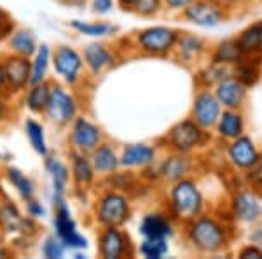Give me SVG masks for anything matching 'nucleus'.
<instances>
[{
  "instance_id": "1",
  "label": "nucleus",
  "mask_w": 262,
  "mask_h": 259,
  "mask_svg": "<svg viewBox=\"0 0 262 259\" xmlns=\"http://www.w3.org/2000/svg\"><path fill=\"white\" fill-rule=\"evenodd\" d=\"M189 242L201 252H219L226 245V229L212 217H196L187 229Z\"/></svg>"
},
{
  "instance_id": "2",
  "label": "nucleus",
  "mask_w": 262,
  "mask_h": 259,
  "mask_svg": "<svg viewBox=\"0 0 262 259\" xmlns=\"http://www.w3.org/2000/svg\"><path fill=\"white\" fill-rule=\"evenodd\" d=\"M170 205L173 215L182 221H192L203 210V196L192 181L180 179L170 194Z\"/></svg>"
},
{
  "instance_id": "3",
  "label": "nucleus",
  "mask_w": 262,
  "mask_h": 259,
  "mask_svg": "<svg viewBox=\"0 0 262 259\" xmlns=\"http://www.w3.org/2000/svg\"><path fill=\"white\" fill-rule=\"evenodd\" d=\"M54 229H56V236L65 244L67 249H86L88 240L77 231V224H75L72 212L67 205L63 196H54Z\"/></svg>"
},
{
  "instance_id": "4",
  "label": "nucleus",
  "mask_w": 262,
  "mask_h": 259,
  "mask_svg": "<svg viewBox=\"0 0 262 259\" xmlns=\"http://www.w3.org/2000/svg\"><path fill=\"white\" fill-rule=\"evenodd\" d=\"M129 217V202L124 194L108 191L96 205V219L101 226H121Z\"/></svg>"
},
{
  "instance_id": "5",
  "label": "nucleus",
  "mask_w": 262,
  "mask_h": 259,
  "mask_svg": "<svg viewBox=\"0 0 262 259\" xmlns=\"http://www.w3.org/2000/svg\"><path fill=\"white\" fill-rule=\"evenodd\" d=\"M179 42V32L168 27H150L137 35V44L143 53L164 54L175 48Z\"/></svg>"
},
{
  "instance_id": "6",
  "label": "nucleus",
  "mask_w": 262,
  "mask_h": 259,
  "mask_svg": "<svg viewBox=\"0 0 262 259\" xmlns=\"http://www.w3.org/2000/svg\"><path fill=\"white\" fill-rule=\"evenodd\" d=\"M46 114L56 125H70L77 117V102H75L74 95H70L65 88L53 86L48 107H46Z\"/></svg>"
},
{
  "instance_id": "7",
  "label": "nucleus",
  "mask_w": 262,
  "mask_h": 259,
  "mask_svg": "<svg viewBox=\"0 0 262 259\" xmlns=\"http://www.w3.org/2000/svg\"><path fill=\"white\" fill-rule=\"evenodd\" d=\"M203 140H205L203 128L196 121L191 119L180 121L168 133V144L171 146V149H175L180 154H185V152H191L192 149H196L198 146L203 144Z\"/></svg>"
},
{
  "instance_id": "8",
  "label": "nucleus",
  "mask_w": 262,
  "mask_h": 259,
  "mask_svg": "<svg viewBox=\"0 0 262 259\" xmlns=\"http://www.w3.org/2000/svg\"><path fill=\"white\" fill-rule=\"evenodd\" d=\"M51 62H53L56 74L63 81H67L69 84H75L79 81V75H81V70L84 67V60L74 48H70V46H58L54 49Z\"/></svg>"
},
{
  "instance_id": "9",
  "label": "nucleus",
  "mask_w": 262,
  "mask_h": 259,
  "mask_svg": "<svg viewBox=\"0 0 262 259\" xmlns=\"http://www.w3.org/2000/svg\"><path fill=\"white\" fill-rule=\"evenodd\" d=\"M2 63L4 74H6V84L11 91H23L30 86V58L12 53Z\"/></svg>"
},
{
  "instance_id": "10",
  "label": "nucleus",
  "mask_w": 262,
  "mask_h": 259,
  "mask_svg": "<svg viewBox=\"0 0 262 259\" xmlns=\"http://www.w3.org/2000/svg\"><path fill=\"white\" fill-rule=\"evenodd\" d=\"M72 125L70 140L75 151L79 152H93L101 142V131L96 125H93L86 117H75Z\"/></svg>"
},
{
  "instance_id": "11",
  "label": "nucleus",
  "mask_w": 262,
  "mask_h": 259,
  "mask_svg": "<svg viewBox=\"0 0 262 259\" xmlns=\"http://www.w3.org/2000/svg\"><path fill=\"white\" fill-rule=\"evenodd\" d=\"M185 18L203 28H213L222 21V9L210 0H192L185 7Z\"/></svg>"
},
{
  "instance_id": "12",
  "label": "nucleus",
  "mask_w": 262,
  "mask_h": 259,
  "mask_svg": "<svg viewBox=\"0 0 262 259\" xmlns=\"http://www.w3.org/2000/svg\"><path fill=\"white\" fill-rule=\"evenodd\" d=\"M192 117L201 128H212L221 117V102L210 91L200 93L194 100Z\"/></svg>"
},
{
  "instance_id": "13",
  "label": "nucleus",
  "mask_w": 262,
  "mask_h": 259,
  "mask_svg": "<svg viewBox=\"0 0 262 259\" xmlns=\"http://www.w3.org/2000/svg\"><path fill=\"white\" fill-rule=\"evenodd\" d=\"M215 96L226 109H238L247 96V86L238 77H226L217 84Z\"/></svg>"
},
{
  "instance_id": "14",
  "label": "nucleus",
  "mask_w": 262,
  "mask_h": 259,
  "mask_svg": "<svg viewBox=\"0 0 262 259\" xmlns=\"http://www.w3.org/2000/svg\"><path fill=\"white\" fill-rule=\"evenodd\" d=\"M98 249L101 257L105 259H119L124 256L126 247H128V238L124 233L119 231L117 226H108L103 229L98 240Z\"/></svg>"
},
{
  "instance_id": "15",
  "label": "nucleus",
  "mask_w": 262,
  "mask_h": 259,
  "mask_svg": "<svg viewBox=\"0 0 262 259\" xmlns=\"http://www.w3.org/2000/svg\"><path fill=\"white\" fill-rule=\"evenodd\" d=\"M236 217L243 223H255L262 215L260 198L253 191H239L232 202Z\"/></svg>"
},
{
  "instance_id": "16",
  "label": "nucleus",
  "mask_w": 262,
  "mask_h": 259,
  "mask_svg": "<svg viewBox=\"0 0 262 259\" xmlns=\"http://www.w3.org/2000/svg\"><path fill=\"white\" fill-rule=\"evenodd\" d=\"M229 160L234 167L238 168H252L259 161V152L253 146L252 138L242 137L234 138V142L229 146Z\"/></svg>"
},
{
  "instance_id": "17",
  "label": "nucleus",
  "mask_w": 262,
  "mask_h": 259,
  "mask_svg": "<svg viewBox=\"0 0 262 259\" xmlns=\"http://www.w3.org/2000/svg\"><path fill=\"white\" fill-rule=\"evenodd\" d=\"M156 158V149L147 144H129L122 149L119 156V165L122 167H149Z\"/></svg>"
},
{
  "instance_id": "18",
  "label": "nucleus",
  "mask_w": 262,
  "mask_h": 259,
  "mask_svg": "<svg viewBox=\"0 0 262 259\" xmlns=\"http://www.w3.org/2000/svg\"><path fill=\"white\" fill-rule=\"evenodd\" d=\"M140 233L145 238H170L173 235L171 223L161 214H147L140 223Z\"/></svg>"
},
{
  "instance_id": "19",
  "label": "nucleus",
  "mask_w": 262,
  "mask_h": 259,
  "mask_svg": "<svg viewBox=\"0 0 262 259\" xmlns=\"http://www.w3.org/2000/svg\"><path fill=\"white\" fill-rule=\"evenodd\" d=\"M82 60L86 62V65L90 67V70L93 74H100L105 67L112 65L114 58H112V53L105 48L103 44H90L86 49H84V56Z\"/></svg>"
},
{
  "instance_id": "20",
  "label": "nucleus",
  "mask_w": 262,
  "mask_h": 259,
  "mask_svg": "<svg viewBox=\"0 0 262 259\" xmlns=\"http://www.w3.org/2000/svg\"><path fill=\"white\" fill-rule=\"evenodd\" d=\"M91 163L95 172L98 173H112L119 167V158L116 156V151L107 144H100L91 152Z\"/></svg>"
},
{
  "instance_id": "21",
  "label": "nucleus",
  "mask_w": 262,
  "mask_h": 259,
  "mask_svg": "<svg viewBox=\"0 0 262 259\" xmlns=\"http://www.w3.org/2000/svg\"><path fill=\"white\" fill-rule=\"evenodd\" d=\"M46 170L49 172L51 181H53L54 196H63L70 179V172L67 168V165L58 158H48L46 160Z\"/></svg>"
},
{
  "instance_id": "22",
  "label": "nucleus",
  "mask_w": 262,
  "mask_h": 259,
  "mask_svg": "<svg viewBox=\"0 0 262 259\" xmlns=\"http://www.w3.org/2000/svg\"><path fill=\"white\" fill-rule=\"evenodd\" d=\"M219 135L224 138H238L243 133V117L234 109H227L217 121Z\"/></svg>"
},
{
  "instance_id": "23",
  "label": "nucleus",
  "mask_w": 262,
  "mask_h": 259,
  "mask_svg": "<svg viewBox=\"0 0 262 259\" xmlns=\"http://www.w3.org/2000/svg\"><path fill=\"white\" fill-rule=\"evenodd\" d=\"M72 175L79 186H90L95 179V168L86 158V152H72Z\"/></svg>"
},
{
  "instance_id": "24",
  "label": "nucleus",
  "mask_w": 262,
  "mask_h": 259,
  "mask_svg": "<svg viewBox=\"0 0 262 259\" xmlns=\"http://www.w3.org/2000/svg\"><path fill=\"white\" fill-rule=\"evenodd\" d=\"M9 46L14 54L19 56H27L32 58L37 51V39L30 30H16L11 33L9 37Z\"/></svg>"
},
{
  "instance_id": "25",
  "label": "nucleus",
  "mask_w": 262,
  "mask_h": 259,
  "mask_svg": "<svg viewBox=\"0 0 262 259\" xmlns=\"http://www.w3.org/2000/svg\"><path fill=\"white\" fill-rule=\"evenodd\" d=\"M49 95H51V86L48 83H39V84H32L28 86V93L27 98H25V104L27 107L35 114L46 112V107H48L49 102Z\"/></svg>"
},
{
  "instance_id": "26",
  "label": "nucleus",
  "mask_w": 262,
  "mask_h": 259,
  "mask_svg": "<svg viewBox=\"0 0 262 259\" xmlns=\"http://www.w3.org/2000/svg\"><path fill=\"white\" fill-rule=\"evenodd\" d=\"M51 63V51L48 44H42L37 48L35 54H33L32 69H30V86L32 84H39L46 81V74H48V67Z\"/></svg>"
},
{
  "instance_id": "27",
  "label": "nucleus",
  "mask_w": 262,
  "mask_h": 259,
  "mask_svg": "<svg viewBox=\"0 0 262 259\" xmlns=\"http://www.w3.org/2000/svg\"><path fill=\"white\" fill-rule=\"evenodd\" d=\"M189 160L184 158V156L179 152V156H170V158L164 160V163L159 168V173H161L163 179L177 182L180 179H184V175L189 172Z\"/></svg>"
},
{
  "instance_id": "28",
  "label": "nucleus",
  "mask_w": 262,
  "mask_h": 259,
  "mask_svg": "<svg viewBox=\"0 0 262 259\" xmlns=\"http://www.w3.org/2000/svg\"><path fill=\"white\" fill-rule=\"evenodd\" d=\"M25 131H27L28 142H30L32 149L42 158H48V142H46L44 126L35 119L25 121Z\"/></svg>"
},
{
  "instance_id": "29",
  "label": "nucleus",
  "mask_w": 262,
  "mask_h": 259,
  "mask_svg": "<svg viewBox=\"0 0 262 259\" xmlns=\"http://www.w3.org/2000/svg\"><path fill=\"white\" fill-rule=\"evenodd\" d=\"M236 42H238V48L242 49V53L245 54H252V53H255V51H259L262 48V21L248 27L247 30L236 39Z\"/></svg>"
},
{
  "instance_id": "30",
  "label": "nucleus",
  "mask_w": 262,
  "mask_h": 259,
  "mask_svg": "<svg viewBox=\"0 0 262 259\" xmlns=\"http://www.w3.org/2000/svg\"><path fill=\"white\" fill-rule=\"evenodd\" d=\"M27 223L28 221L21 217V214L14 205L6 203L4 207H0V226L4 229L16 233V231H21V229L27 226Z\"/></svg>"
},
{
  "instance_id": "31",
  "label": "nucleus",
  "mask_w": 262,
  "mask_h": 259,
  "mask_svg": "<svg viewBox=\"0 0 262 259\" xmlns=\"http://www.w3.org/2000/svg\"><path fill=\"white\" fill-rule=\"evenodd\" d=\"M7 179H9V182L14 186V189L18 191V194L25 200V202H28V200L33 198V194H35L33 182L28 179V177L25 175L21 170L12 168V167L7 168Z\"/></svg>"
},
{
  "instance_id": "32",
  "label": "nucleus",
  "mask_w": 262,
  "mask_h": 259,
  "mask_svg": "<svg viewBox=\"0 0 262 259\" xmlns=\"http://www.w3.org/2000/svg\"><path fill=\"white\" fill-rule=\"evenodd\" d=\"M72 28L77 30L79 33H82V35H90V37H105L116 30V28L108 23H101V21L100 23L98 21H95V23H86V21H79V19L72 21Z\"/></svg>"
},
{
  "instance_id": "33",
  "label": "nucleus",
  "mask_w": 262,
  "mask_h": 259,
  "mask_svg": "<svg viewBox=\"0 0 262 259\" xmlns=\"http://www.w3.org/2000/svg\"><path fill=\"white\" fill-rule=\"evenodd\" d=\"M242 49L238 48L236 41H226L217 48V53L213 56V63H238L242 60Z\"/></svg>"
},
{
  "instance_id": "34",
  "label": "nucleus",
  "mask_w": 262,
  "mask_h": 259,
  "mask_svg": "<svg viewBox=\"0 0 262 259\" xmlns=\"http://www.w3.org/2000/svg\"><path fill=\"white\" fill-rule=\"evenodd\" d=\"M168 252L166 238H145L140 244V254L147 259H161Z\"/></svg>"
},
{
  "instance_id": "35",
  "label": "nucleus",
  "mask_w": 262,
  "mask_h": 259,
  "mask_svg": "<svg viewBox=\"0 0 262 259\" xmlns=\"http://www.w3.org/2000/svg\"><path fill=\"white\" fill-rule=\"evenodd\" d=\"M65 252H67L65 244H63L56 235L48 236L44 242V245H42V256L48 257V259H61L65 256Z\"/></svg>"
},
{
  "instance_id": "36",
  "label": "nucleus",
  "mask_w": 262,
  "mask_h": 259,
  "mask_svg": "<svg viewBox=\"0 0 262 259\" xmlns=\"http://www.w3.org/2000/svg\"><path fill=\"white\" fill-rule=\"evenodd\" d=\"M238 63H239V67H238V70H236V77L242 81L245 86L255 83L257 77H259V69H257L252 62H242V60H239Z\"/></svg>"
},
{
  "instance_id": "37",
  "label": "nucleus",
  "mask_w": 262,
  "mask_h": 259,
  "mask_svg": "<svg viewBox=\"0 0 262 259\" xmlns=\"http://www.w3.org/2000/svg\"><path fill=\"white\" fill-rule=\"evenodd\" d=\"M179 44H180V53L184 54L185 58L194 56V54H196L198 51H201L203 48L201 39H198V37H194V35H184Z\"/></svg>"
},
{
  "instance_id": "38",
  "label": "nucleus",
  "mask_w": 262,
  "mask_h": 259,
  "mask_svg": "<svg viewBox=\"0 0 262 259\" xmlns=\"http://www.w3.org/2000/svg\"><path fill=\"white\" fill-rule=\"evenodd\" d=\"M159 6H161V0H138L135 4V11L143 16H150L154 12H158Z\"/></svg>"
},
{
  "instance_id": "39",
  "label": "nucleus",
  "mask_w": 262,
  "mask_h": 259,
  "mask_svg": "<svg viewBox=\"0 0 262 259\" xmlns=\"http://www.w3.org/2000/svg\"><path fill=\"white\" fill-rule=\"evenodd\" d=\"M27 210H28V215L33 217V219H40V217H44V215H46V209L42 207L40 202H37L35 198H32V200H28V202H27Z\"/></svg>"
},
{
  "instance_id": "40",
  "label": "nucleus",
  "mask_w": 262,
  "mask_h": 259,
  "mask_svg": "<svg viewBox=\"0 0 262 259\" xmlns=\"http://www.w3.org/2000/svg\"><path fill=\"white\" fill-rule=\"evenodd\" d=\"M12 23L9 19V14H7L4 9H0V39H4L6 35L12 33Z\"/></svg>"
},
{
  "instance_id": "41",
  "label": "nucleus",
  "mask_w": 262,
  "mask_h": 259,
  "mask_svg": "<svg viewBox=\"0 0 262 259\" xmlns=\"http://www.w3.org/2000/svg\"><path fill=\"white\" fill-rule=\"evenodd\" d=\"M239 257H243V259H250V257H255V259H259L262 257V250L257 247L255 244L253 245H247L242 252H239Z\"/></svg>"
},
{
  "instance_id": "42",
  "label": "nucleus",
  "mask_w": 262,
  "mask_h": 259,
  "mask_svg": "<svg viewBox=\"0 0 262 259\" xmlns=\"http://www.w3.org/2000/svg\"><path fill=\"white\" fill-rule=\"evenodd\" d=\"M114 0H93V11L98 12V14H105L112 9Z\"/></svg>"
},
{
  "instance_id": "43",
  "label": "nucleus",
  "mask_w": 262,
  "mask_h": 259,
  "mask_svg": "<svg viewBox=\"0 0 262 259\" xmlns=\"http://www.w3.org/2000/svg\"><path fill=\"white\" fill-rule=\"evenodd\" d=\"M164 2H166V6L171 7V9H185L192 0H164Z\"/></svg>"
},
{
  "instance_id": "44",
  "label": "nucleus",
  "mask_w": 262,
  "mask_h": 259,
  "mask_svg": "<svg viewBox=\"0 0 262 259\" xmlns=\"http://www.w3.org/2000/svg\"><path fill=\"white\" fill-rule=\"evenodd\" d=\"M252 242L262 250V226L259 229H255V233L252 235Z\"/></svg>"
},
{
  "instance_id": "45",
  "label": "nucleus",
  "mask_w": 262,
  "mask_h": 259,
  "mask_svg": "<svg viewBox=\"0 0 262 259\" xmlns=\"http://www.w3.org/2000/svg\"><path fill=\"white\" fill-rule=\"evenodd\" d=\"M6 88H7V84H6V74H4V63L0 62V95H2Z\"/></svg>"
},
{
  "instance_id": "46",
  "label": "nucleus",
  "mask_w": 262,
  "mask_h": 259,
  "mask_svg": "<svg viewBox=\"0 0 262 259\" xmlns=\"http://www.w3.org/2000/svg\"><path fill=\"white\" fill-rule=\"evenodd\" d=\"M138 0H119V6L122 9H128V7H135V4H137Z\"/></svg>"
},
{
  "instance_id": "47",
  "label": "nucleus",
  "mask_w": 262,
  "mask_h": 259,
  "mask_svg": "<svg viewBox=\"0 0 262 259\" xmlns=\"http://www.w3.org/2000/svg\"><path fill=\"white\" fill-rule=\"evenodd\" d=\"M6 112H7V105H6V102L0 98V121L6 117Z\"/></svg>"
},
{
  "instance_id": "48",
  "label": "nucleus",
  "mask_w": 262,
  "mask_h": 259,
  "mask_svg": "<svg viewBox=\"0 0 262 259\" xmlns=\"http://www.w3.org/2000/svg\"><path fill=\"white\" fill-rule=\"evenodd\" d=\"M222 4H227V6H234V4H239L243 2V0H221Z\"/></svg>"
},
{
  "instance_id": "49",
  "label": "nucleus",
  "mask_w": 262,
  "mask_h": 259,
  "mask_svg": "<svg viewBox=\"0 0 262 259\" xmlns=\"http://www.w3.org/2000/svg\"><path fill=\"white\" fill-rule=\"evenodd\" d=\"M260 188H262V181H260Z\"/></svg>"
}]
</instances>
